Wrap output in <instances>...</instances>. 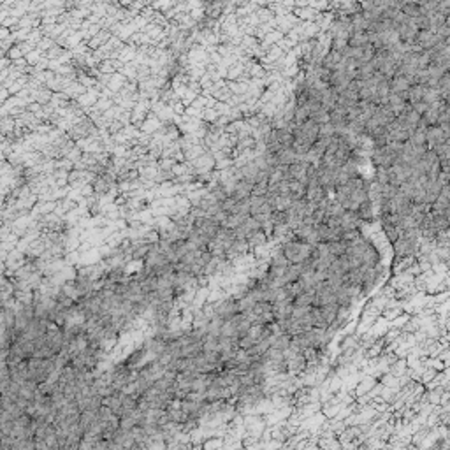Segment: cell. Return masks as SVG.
Here are the masks:
<instances>
[{"instance_id": "obj_1", "label": "cell", "mask_w": 450, "mask_h": 450, "mask_svg": "<svg viewBox=\"0 0 450 450\" xmlns=\"http://www.w3.org/2000/svg\"><path fill=\"white\" fill-rule=\"evenodd\" d=\"M311 248H314V245L294 238L285 241L283 245H281L280 252L283 253V257L288 260V264H303L304 260L310 259Z\"/></svg>"}]
</instances>
